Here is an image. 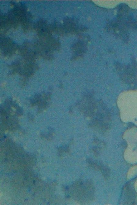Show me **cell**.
Instances as JSON below:
<instances>
[{
	"instance_id": "obj_1",
	"label": "cell",
	"mask_w": 137,
	"mask_h": 205,
	"mask_svg": "<svg viewBox=\"0 0 137 205\" xmlns=\"http://www.w3.org/2000/svg\"><path fill=\"white\" fill-rule=\"evenodd\" d=\"M103 106L101 110L97 112L95 110L90 117L91 119L89 125L94 130L99 132H106L110 127V118L109 112Z\"/></svg>"
}]
</instances>
